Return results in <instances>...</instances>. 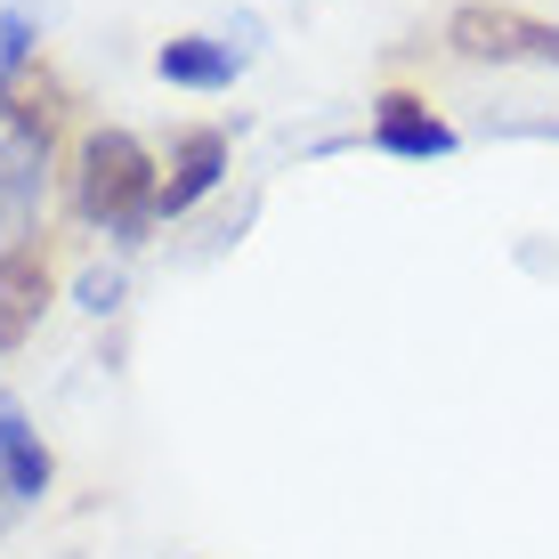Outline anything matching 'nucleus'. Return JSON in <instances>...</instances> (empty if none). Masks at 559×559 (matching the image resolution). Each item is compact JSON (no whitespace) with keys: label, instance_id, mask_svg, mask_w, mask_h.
I'll list each match as a JSON object with an SVG mask.
<instances>
[{"label":"nucleus","instance_id":"0eeeda50","mask_svg":"<svg viewBox=\"0 0 559 559\" xmlns=\"http://www.w3.org/2000/svg\"><path fill=\"white\" fill-rule=\"evenodd\" d=\"M236 66H243V57L227 41H203V33H179V41L154 49V73H163L170 90H227V82H236Z\"/></svg>","mask_w":559,"mask_h":559},{"label":"nucleus","instance_id":"1a4fd4ad","mask_svg":"<svg viewBox=\"0 0 559 559\" xmlns=\"http://www.w3.org/2000/svg\"><path fill=\"white\" fill-rule=\"evenodd\" d=\"M0 122H9V82H0Z\"/></svg>","mask_w":559,"mask_h":559},{"label":"nucleus","instance_id":"20e7f679","mask_svg":"<svg viewBox=\"0 0 559 559\" xmlns=\"http://www.w3.org/2000/svg\"><path fill=\"white\" fill-rule=\"evenodd\" d=\"M219 179H227V130H179V146L163 163V187H154V219L195 211Z\"/></svg>","mask_w":559,"mask_h":559},{"label":"nucleus","instance_id":"f257e3e1","mask_svg":"<svg viewBox=\"0 0 559 559\" xmlns=\"http://www.w3.org/2000/svg\"><path fill=\"white\" fill-rule=\"evenodd\" d=\"M154 187H163V170H154V154L130 139V130H90L82 139V163H73V211H82L90 227H106V236H139L154 219Z\"/></svg>","mask_w":559,"mask_h":559},{"label":"nucleus","instance_id":"39448f33","mask_svg":"<svg viewBox=\"0 0 559 559\" xmlns=\"http://www.w3.org/2000/svg\"><path fill=\"white\" fill-rule=\"evenodd\" d=\"M373 146L430 163V154H454V122H447L430 98H414V90H390V98L373 106Z\"/></svg>","mask_w":559,"mask_h":559},{"label":"nucleus","instance_id":"7ed1b4c3","mask_svg":"<svg viewBox=\"0 0 559 559\" xmlns=\"http://www.w3.org/2000/svg\"><path fill=\"white\" fill-rule=\"evenodd\" d=\"M49 478H57V462L41 447V430H33L16 406H0V535L49 495Z\"/></svg>","mask_w":559,"mask_h":559},{"label":"nucleus","instance_id":"f03ea898","mask_svg":"<svg viewBox=\"0 0 559 559\" xmlns=\"http://www.w3.org/2000/svg\"><path fill=\"white\" fill-rule=\"evenodd\" d=\"M447 49L471 57V66H559V25H544L527 9L471 0V9L447 16Z\"/></svg>","mask_w":559,"mask_h":559},{"label":"nucleus","instance_id":"9d476101","mask_svg":"<svg viewBox=\"0 0 559 559\" xmlns=\"http://www.w3.org/2000/svg\"><path fill=\"white\" fill-rule=\"evenodd\" d=\"M0 349H9V341H0Z\"/></svg>","mask_w":559,"mask_h":559},{"label":"nucleus","instance_id":"423d86ee","mask_svg":"<svg viewBox=\"0 0 559 559\" xmlns=\"http://www.w3.org/2000/svg\"><path fill=\"white\" fill-rule=\"evenodd\" d=\"M49 300V243L41 236H9L0 243V341H16Z\"/></svg>","mask_w":559,"mask_h":559},{"label":"nucleus","instance_id":"6e6552de","mask_svg":"<svg viewBox=\"0 0 559 559\" xmlns=\"http://www.w3.org/2000/svg\"><path fill=\"white\" fill-rule=\"evenodd\" d=\"M33 33H41V16L25 9V0H9L0 9V82L16 90V73H25V57H33Z\"/></svg>","mask_w":559,"mask_h":559}]
</instances>
